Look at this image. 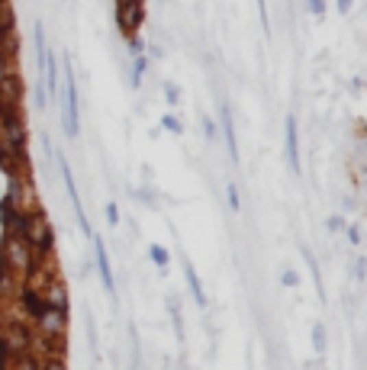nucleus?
I'll use <instances>...</instances> for the list:
<instances>
[{
  "mask_svg": "<svg viewBox=\"0 0 367 370\" xmlns=\"http://www.w3.org/2000/svg\"><path fill=\"white\" fill-rule=\"evenodd\" d=\"M0 168L7 180L29 177V161H26V119L23 110L0 106Z\"/></svg>",
  "mask_w": 367,
  "mask_h": 370,
  "instance_id": "obj_1",
  "label": "nucleus"
},
{
  "mask_svg": "<svg viewBox=\"0 0 367 370\" xmlns=\"http://www.w3.org/2000/svg\"><path fill=\"white\" fill-rule=\"evenodd\" d=\"M20 235L26 238V245L32 248L36 261H49L55 251V229L49 216H45L39 206H32L26 216H23V225H20Z\"/></svg>",
  "mask_w": 367,
  "mask_h": 370,
  "instance_id": "obj_2",
  "label": "nucleus"
},
{
  "mask_svg": "<svg viewBox=\"0 0 367 370\" xmlns=\"http://www.w3.org/2000/svg\"><path fill=\"white\" fill-rule=\"evenodd\" d=\"M0 261L10 267L16 280L26 284V277H29L32 264H36V254H32V248L26 245V238L20 232H7L0 238Z\"/></svg>",
  "mask_w": 367,
  "mask_h": 370,
  "instance_id": "obj_3",
  "label": "nucleus"
},
{
  "mask_svg": "<svg viewBox=\"0 0 367 370\" xmlns=\"http://www.w3.org/2000/svg\"><path fill=\"white\" fill-rule=\"evenodd\" d=\"M0 345L7 348L10 358H16V354H32V325L23 316L0 319Z\"/></svg>",
  "mask_w": 367,
  "mask_h": 370,
  "instance_id": "obj_4",
  "label": "nucleus"
},
{
  "mask_svg": "<svg viewBox=\"0 0 367 370\" xmlns=\"http://www.w3.org/2000/svg\"><path fill=\"white\" fill-rule=\"evenodd\" d=\"M62 116H64V132L68 136H78V87H74V71H71V62L64 58V68H62Z\"/></svg>",
  "mask_w": 367,
  "mask_h": 370,
  "instance_id": "obj_5",
  "label": "nucleus"
},
{
  "mask_svg": "<svg viewBox=\"0 0 367 370\" xmlns=\"http://www.w3.org/2000/svg\"><path fill=\"white\" fill-rule=\"evenodd\" d=\"M116 23H119V29L126 32L129 39H136L139 26H142V0H123V3H116Z\"/></svg>",
  "mask_w": 367,
  "mask_h": 370,
  "instance_id": "obj_6",
  "label": "nucleus"
},
{
  "mask_svg": "<svg viewBox=\"0 0 367 370\" xmlns=\"http://www.w3.org/2000/svg\"><path fill=\"white\" fill-rule=\"evenodd\" d=\"M94 261H97V271H100V280H104L110 299H116L113 267H110V258H106V245H104V238H100V235H94Z\"/></svg>",
  "mask_w": 367,
  "mask_h": 370,
  "instance_id": "obj_7",
  "label": "nucleus"
},
{
  "mask_svg": "<svg viewBox=\"0 0 367 370\" xmlns=\"http://www.w3.org/2000/svg\"><path fill=\"white\" fill-rule=\"evenodd\" d=\"M287 164L294 174H300V136H296V116H287Z\"/></svg>",
  "mask_w": 367,
  "mask_h": 370,
  "instance_id": "obj_8",
  "label": "nucleus"
},
{
  "mask_svg": "<svg viewBox=\"0 0 367 370\" xmlns=\"http://www.w3.org/2000/svg\"><path fill=\"white\" fill-rule=\"evenodd\" d=\"M184 274H187V284H190V293H193V299H197V306H206V293H203V284H200L197 271H193V264H190L187 258H184Z\"/></svg>",
  "mask_w": 367,
  "mask_h": 370,
  "instance_id": "obj_9",
  "label": "nucleus"
},
{
  "mask_svg": "<svg viewBox=\"0 0 367 370\" xmlns=\"http://www.w3.org/2000/svg\"><path fill=\"white\" fill-rule=\"evenodd\" d=\"M222 129H226V142H229V155L232 161L239 158V145H235V129H232V116H229V106L222 103Z\"/></svg>",
  "mask_w": 367,
  "mask_h": 370,
  "instance_id": "obj_10",
  "label": "nucleus"
},
{
  "mask_svg": "<svg viewBox=\"0 0 367 370\" xmlns=\"http://www.w3.org/2000/svg\"><path fill=\"white\" fill-rule=\"evenodd\" d=\"M7 370H39V360H36V351H32V354H16V358H10V364H7Z\"/></svg>",
  "mask_w": 367,
  "mask_h": 370,
  "instance_id": "obj_11",
  "label": "nucleus"
},
{
  "mask_svg": "<svg viewBox=\"0 0 367 370\" xmlns=\"http://www.w3.org/2000/svg\"><path fill=\"white\" fill-rule=\"evenodd\" d=\"M148 258H152L161 271L168 267V248H161V245H152V248H148Z\"/></svg>",
  "mask_w": 367,
  "mask_h": 370,
  "instance_id": "obj_12",
  "label": "nucleus"
},
{
  "mask_svg": "<svg viewBox=\"0 0 367 370\" xmlns=\"http://www.w3.org/2000/svg\"><path fill=\"white\" fill-rule=\"evenodd\" d=\"M313 348H316V354H325V325L322 322L313 325Z\"/></svg>",
  "mask_w": 367,
  "mask_h": 370,
  "instance_id": "obj_13",
  "label": "nucleus"
},
{
  "mask_svg": "<svg viewBox=\"0 0 367 370\" xmlns=\"http://www.w3.org/2000/svg\"><path fill=\"white\" fill-rule=\"evenodd\" d=\"M39 370H68V364H64V358H45Z\"/></svg>",
  "mask_w": 367,
  "mask_h": 370,
  "instance_id": "obj_14",
  "label": "nucleus"
},
{
  "mask_svg": "<svg viewBox=\"0 0 367 370\" xmlns=\"http://www.w3.org/2000/svg\"><path fill=\"white\" fill-rule=\"evenodd\" d=\"M104 212H106V222H110V225H116V222H119V206H116V203H106Z\"/></svg>",
  "mask_w": 367,
  "mask_h": 370,
  "instance_id": "obj_15",
  "label": "nucleus"
},
{
  "mask_svg": "<svg viewBox=\"0 0 367 370\" xmlns=\"http://www.w3.org/2000/svg\"><path fill=\"white\" fill-rule=\"evenodd\" d=\"M229 206L239 210V190H235V184H229Z\"/></svg>",
  "mask_w": 367,
  "mask_h": 370,
  "instance_id": "obj_16",
  "label": "nucleus"
},
{
  "mask_svg": "<svg viewBox=\"0 0 367 370\" xmlns=\"http://www.w3.org/2000/svg\"><path fill=\"white\" fill-rule=\"evenodd\" d=\"M348 238H351V245H361V229L351 225V229H348Z\"/></svg>",
  "mask_w": 367,
  "mask_h": 370,
  "instance_id": "obj_17",
  "label": "nucleus"
},
{
  "mask_svg": "<svg viewBox=\"0 0 367 370\" xmlns=\"http://www.w3.org/2000/svg\"><path fill=\"white\" fill-rule=\"evenodd\" d=\"M281 280H283V286H296V274H294V271H283Z\"/></svg>",
  "mask_w": 367,
  "mask_h": 370,
  "instance_id": "obj_18",
  "label": "nucleus"
},
{
  "mask_svg": "<svg viewBox=\"0 0 367 370\" xmlns=\"http://www.w3.org/2000/svg\"><path fill=\"white\" fill-rule=\"evenodd\" d=\"M309 10H313L316 16H322V0H309Z\"/></svg>",
  "mask_w": 367,
  "mask_h": 370,
  "instance_id": "obj_19",
  "label": "nucleus"
},
{
  "mask_svg": "<svg viewBox=\"0 0 367 370\" xmlns=\"http://www.w3.org/2000/svg\"><path fill=\"white\" fill-rule=\"evenodd\" d=\"M165 126H168L171 132H180V126H178V123H174V116H165Z\"/></svg>",
  "mask_w": 367,
  "mask_h": 370,
  "instance_id": "obj_20",
  "label": "nucleus"
},
{
  "mask_svg": "<svg viewBox=\"0 0 367 370\" xmlns=\"http://www.w3.org/2000/svg\"><path fill=\"white\" fill-rule=\"evenodd\" d=\"M168 100H171V103H178V87H174V84H168Z\"/></svg>",
  "mask_w": 367,
  "mask_h": 370,
  "instance_id": "obj_21",
  "label": "nucleus"
},
{
  "mask_svg": "<svg viewBox=\"0 0 367 370\" xmlns=\"http://www.w3.org/2000/svg\"><path fill=\"white\" fill-rule=\"evenodd\" d=\"M338 10L348 13V10H351V0H338Z\"/></svg>",
  "mask_w": 367,
  "mask_h": 370,
  "instance_id": "obj_22",
  "label": "nucleus"
},
{
  "mask_svg": "<svg viewBox=\"0 0 367 370\" xmlns=\"http://www.w3.org/2000/svg\"><path fill=\"white\" fill-rule=\"evenodd\" d=\"M116 3H123V0H116Z\"/></svg>",
  "mask_w": 367,
  "mask_h": 370,
  "instance_id": "obj_23",
  "label": "nucleus"
}]
</instances>
